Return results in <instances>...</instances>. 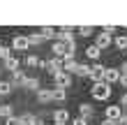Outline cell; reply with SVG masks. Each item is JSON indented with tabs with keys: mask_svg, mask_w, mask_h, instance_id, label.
I'll return each instance as SVG.
<instances>
[{
	"mask_svg": "<svg viewBox=\"0 0 127 125\" xmlns=\"http://www.w3.org/2000/svg\"><path fill=\"white\" fill-rule=\"evenodd\" d=\"M90 95H93L95 100H99V102H106V100L111 97V83H106V81H97V83H93Z\"/></svg>",
	"mask_w": 127,
	"mask_h": 125,
	"instance_id": "6da1fadb",
	"label": "cell"
},
{
	"mask_svg": "<svg viewBox=\"0 0 127 125\" xmlns=\"http://www.w3.org/2000/svg\"><path fill=\"white\" fill-rule=\"evenodd\" d=\"M39 67H44L51 77H56L58 72L63 70V58H58V56H56V58H51V60H39Z\"/></svg>",
	"mask_w": 127,
	"mask_h": 125,
	"instance_id": "7a4b0ae2",
	"label": "cell"
},
{
	"mask_svg": "<svg viewBox=\"0 0 127 125\" xmlns=\"http://www.w3.org/2000/svg\"><path fill=\"white\" fill-rule=\"evenodd\" d=\"M123 116L125 114H123V107L120 104H109L106 109H104V118H106V121H113L116 123L118 118H123Z\"/></svg>",
	"mask_w": 127,
	"mask_h": 125,
	"instance_id": "3957f363",
	"label": "cell"
},
{
	"mask_svg": "<svg viewBox=\"0 0 127 125\" xmlns=\"http://www.w3.org/2000/svg\"><path fill=\"white\" fill-rule=\"evenodd\" d=\"M109 44H113V35L106 33V30H99V33H97V37H95V46H99L104 51Z\"/></svg>",
	"mask_w": 127,
	"mask_h": 125,
	"instance_id": "277c9868",
	"label": "cell"
},
{
	"mask_svg": "<svg viewBox=\"0 0 127 125\" xmlns=\"http://www.w3.org/2000/svg\"><path fill=\"white\" fill-rule=\"evenodd\" d=\"M56 40L58 42H74V28H56Z\"/></svg>",
	"mask_w": 127,
	"mask_h": 125,
	"instance_id": "5b68a950",
	"label": "cell"
},
{
	"mask_svg": "<svg viewBox=\"0 0 127 125\" xmlns=\"http://www.w3.org/2000/svg\"><path fill=\"white\" fill-rule=\"evenodd\" d=\"M53 79H56V86L58 88H69L72 86V74H69V72H65V70H60Z\"/></svg>",
	"mask_w": 127,
	"mask_h": 125,
	"instance_id": "8992f818",
	"label": "cell"
},
{
	"mask_svg": "<svg viewBox=\"0 0 127 125\" xmlns=\"http://www.w3.org/2000/svg\"><path fill=\"white\" fill-rule=\"evenodd\" d=\"M104 72H106V67L97 63V65H93V67H90V77H88V79H93L95 83H97V81H104Z\"/></svg>",
	"mask_w": 127,
	"mask_h": 125,
	"instance_id": "52a82bcc",
	"label": "cell"
},
{
	"mask_svg": "<svg viewBox=\"0 0 127 125\" xmlns=\"http://www.w3.org/2000/svg\"><path fill=\"white\" fill-rule=\"evenodd\" d=\"M118 79H120V70H118V67H106V72H104V81H106V83H118Z\"/></svg>",
	"mask_w": 127,
	"mask_h": 125,
	"instance_id": "ba28073f",
	"label": "cell"
},
{
	"mask_svg": "<svg viewBox=\"0 0 127 125\" xmlns=\"http://www.w3.org/2000/svg\"><path fill=\"white\" fill-rule=\"evenodd\" d=\"M12 46L16 49V51H26L28 46H30V42H28L26 35H16V37H14V42H12Z\"/></svg>",
	"mask_w": 127,
	"mask_h": 125,
	"instance_id": "9c48e42d",
	"label": "cell"
},
{
	"mask_svg": "<svg viewBox=\"0 0 127 125\" xmlns=\"http://www.w3.org/2000/svg\"><path fill=\"white\" fill-rule=\"evenodd\" d=\"M86 56L90 58V60H99L102 49H99V46H95V44H90V46H86Z\"/></svg>",
	"mask_w": 127,
	"mask_h": 125,
	"instance_id": "30bf717a",
	"label": "cell"
},
{
	"mask_svg": "<svg viewBox=\"0 0 127 125\" xmlns=\"http://www.w3.org/2000/svg\"><path fill=\"white\" fill-rule=\"evenodd\" d=\"M51 97H53V102H65L67 100V93H65V88H51Z\"/></svg>",
	"mask_w": 127,
	"mask_h": 125,
	"instance_id": "8fae6325",
	"label": "cell"
},
{
	"mask_svg": "<svg viewBox=\"0 0 127 125\" xmlns=\"http://www.w3.org/2000/svg\"><path fill=\"white\" fill-rule=\"evenodd\" d=\"M53 121L56 123H67L69 121V111H67V109H56L53 111Z\"/></svg>",
	"mask_w": 127,
	"mask_h": 125,
	"instance_id": "7c38bea8",
	"label": "cell"
},
{
	"mask_svg": "<svg viewBox=\"0 0 127 125\" xmlns=\"http://www.w3.org/2000/svg\"><path fill=\"white\" fill-rule=\"evenodd\" d=\"M37 102H39V104L53 102V97H51V90H44V88H39V90H37Z\"/></svg>",
	"mask_w": 127,
	"mask_h": 125,
	"instance_id": "4fadbf2b",
	"label": "cell"
},
{
	"mask_svg": "<svg viewBox=\"0 0 127 125\" xmlns=\"http://www.w3.org/2000/svg\"><path fill=\"white\" fill-rule=\"evenodd\" d=\"M113 44H116L118 51H125L127 49V35H116V37H113Z\"/></svg>",
	"mask_w": 127,
	"mask_h": 125,
	"instance_id": "5bb4252c",
	"label": "cell"
},
{
	"mask_svg": "<svg viewBox=\"0 0 127 125\" xmlns=\"http://www.w3.org/2000/svg\"><path fill=\"white\" fill-rule=\"evenodd\" d=\"M76 65H79V63L74 60V58H65V60H63V70L72 74V72H76Z\"/></svg>",
	"mask_w": 127,
	"mask_h": 125,
	"instance_id": "9a60e30c",
	"label": "cell"
},
{
	"mask_svg": "<svg viewBox=\"0 0 127 125\" xmlns=\"http://www.w3.org/2000/svg\"><path fill=\"white\" fill-rule=\"evenodd\" d=\"M79 111H81V116H83V118H88V121H90V118H93V111H95V109H93L90 104H79Z\"/></svg>",
	"mask_w": 127,
	"mask_h": 125,
	"instance_id": "2e32d148",
	"label": "cell"
},
{
	"mask_svg": "<svg viewBox=\"0 0 127 125\" xmlns=\"http://www.w3.org/2000/svg\"><path fill=\"white\" fill-rule=\"evenodd\" d=\"M5 67L7 70H19V58H14V56H9V58H5Z\"/></svg>",
	"mask_w": 127,
	"mask_h": 125,
	"instance_id": "e0dca14e",
	"label": "cell"
},
{
	"mask_svg": "<svg viewBox=\"0 0 127 125\" xmlns=\"http://www.w3.org/2000/svg\"><path fill=\"white\" fill-rule=\"evenodd\" d=\"M23 88H30V90H39V79H26L23 81Z\"/></svg>",
	"mask_w": 127,
	"mask_h": 125,
	"instance_id": "ac0fdd59",
	"label": "cell"
},
{
	"mask_svg": "<svg viewBox=\"0 0 127 125\" xmlns=\"http://www.w3.org/2000/svg\"><path fill=\"white\" fill-rule=\"evenodd\" d=\"M93 33H95V28H90V26H79L76 28V35H81V37H88Z\"/></svg>",
	"mask_w": 127,
	"mask_h": 125,
	"instance_id": "d6986e66",
	"label": "cell"
},
{
	"mask_svg": "<svg viewBox=\"0 0 127 125\" xmlns=\"http://www.w3.org/2000/svg\"><path fill=\"white\" fill-rule=\"evenodd\" d=\"M0 116H2V118H9V116H14L12 104H0Z\"/></svg>",
	"mask_w": 127,
	"mask_h": 125,
	"instance_id": "ffe728a7",
	"label": "cell"
},
{
	"mask_svg": "<svg viewBox=\"0 0 127 125\" xmlns=\"http://www.w3.org/2000/svg\"><path fill=\"white\" fill-rule=\"evenodd\" d=\"M39 35H42L44 40H51V37H56V28H46V26H44L42 30H39Z\"/></svg>",
	"mask_w": 127,
	"mask_h": 125,
	"instance_id": "44dd1931",
	"label": "cell"
},
{
	"mask_svg": "<svg viewBox=\"0 0 127 125\" xmlns=\"http://www.w3.org/2000/svg\"><path fill=\"white\" fill-rule=\"evenodd\" d=\"M76 74H79V77H83V79H86V77H90V67L79 63V65H76Z\"/></svg>",
	"mask_w": 127,
	"mask_h": 125,
	"instance_id": "7402d4cb",
	"label": "cell"
},
{
	"mask_svg": "<svg viewBox=\"0 0 127 125\" xmlns=\"http://www.w3.org/2000/svg\"><path fill=\"white\" fill-rule=\"evenodd\" d=\"M26 67H39V58L37 56H26Z\"/></svg>",
	"mask_w": 127,
	"mask_h": 125,
	"instance_id": "603a6c76",
	"label": "cell"
},
{
	"mask_svg": "<svg viewBox=\"0 0 127 125\" xmlns=\"http://www.w3.org/2000/svg\"><path fill=\"white\" fill-rule=\"evenodd\" d=\"M12 93V83L9 81H0V95H9Z\"/></svg>",
	"mask_w": 127,
	"mask_h": 125,
	"instance_id": "cb8c5ba5",
	"label": "cell"
},
{
	"mask_svg": "<svg viewBox=\"0 0 127 125\" xmlns=\"http://www.w3.org/2000/svg\"><path fill=\"white\" fill-rule=\"evenodd\" d=\"M12 74H14V83H23V81H26V74H23L21 70H14Z\"/></svg>",
	"mask_w": 127,
	"mask_h": 125,
	"instance_id": "d4e9b609",
	"label": "cell"
},
{
	"mask_svg": "<svg viewBox=\"0 0 127 125\" xmlns=\"http://www.w3.org/2000/svg\"><path fill=\"white\" fill-rule=\"evenodd\" d=\"M28 42H30V44H42L44 37H42L39 33H35V35H28Z\"/></svg>",
	"mask_w": 127,
	"mask_h": 125,
	"instance_id": "484cf974",
	"label": "cell"
},
{
	"mask_svg": "<svg viewBox=\"0 0 127 125\" xmlns=\"http://www.w3.org/2000/svg\"><path fill=\"white\" fill-rule=\"evenodd\" d=\"M5 125H21V118H16V116H9V118H5Z\"/></svg>",
	"mask_w": 127,
	"mask_h": 125,
	"instance_id": "4316f807",
	"label": "cell"
},
{
	"mask_svg": "<svg viewBox=\"0 0 127 125\" xmlns=\"http://www.w3.org/2000/svg\"><path fill=\"white\" fill-rule=\"evenodd\" d=\"M9 56H12V51H9V49L0 46V58H2V60H5V58H9Z\"/></svg>",
	"mask_w": 127,
	"mask_h": 125,
	"instance_id": "83f0119b",
	"label": "cell"
},
{
	"mask_svg": "<svg viewBox=\"0 0 127 125\" xmlns=\"http://www.w3.org/2000/svg\"><path fill=\"white\" fill-rule=\"evenodd\" d=\"M72 125H90V123H88V118H83V116H79V118L74 121Z\"/></svg>",
	"mask_w": 127,
	"mask_h": 125,
	"instance_id": "f1b7e54d",
	"label": "cell"
},
{
	"mask_svg": "<svg viewBox=\"0 0 127 125\" xmlns=\"http://www.w3.org/2000/svg\"><path fill=\"white\" fill-rule=\"evenodd\" d=\"M118 83H120L123 88H127V74H120V79H118Z\"/></svg>",
	"mask_w": 127,
	"mask_h": 125,
	"instance_id": "f546056e",
	"label": "cell"
},
{
	"mask_svg": "<svg viewBox=\"0 0 127 125\" xmlns=\"http://www.w3.org/2000/svg\"><path fill=\"white\" fill-rule=\"evenodd\" d=\"M102 30H106V33H111V35H113V33H116V26H111V23H106V26L102 28Z\"/></svg>",
	"mask_w": 127,
	"mask_h": 125,
	"instance_id": "4dcf8cb0",
	"label": "cell"
},
{
	"mask_svg": "<svg viewBox=\"0 0 127 125\" xmlns=\"http://www.w3.org/2000/svg\"><path fill=\"white\" fill-rule=\"evenodd\" d=\"M116 125H127V116H123V118H118Z\"/></svg>",
	"mask_w": 127,
	"mask_h": 125,
	"instance_id": "1f68e13d",
	"label": "cell"
},
{
	"mask_svg": "<svg viewBox=\"0 0 127 125\" xmlns=\"http://www.w3.org/2000/svg\"><path fill=\"white\" fill-rule=\"evenodd\" d=\"M30 125H46V123H44L42 118H32V123H30Z\"/></svg>",
	"mask_w": 127,
	"mask_h": 125,
	"instance_id": "d6a6232c",
	"label": "cell"
},
{
	"mask_svg": "<svg viewBox=\"0 0 127 125\" xmlns=\"http://www.w3.org/2000/svg\"><path fill=\"white\" fill-rule=\"evenodd\" d=\"M120 74H127V60H125V63L120 65Z\"/></svg>",
	"mask_w": 127,
	"mask_h": 125,
	"instance_id": "836d02e7",
	"label": "cell"
},
{
	"mask_svg": "<svg viewBox=\"0 0 127 125\" xmlns=\"http://www.w3.org/2000/svg\"><path fill=\"white\" fill-rule=\"evenodd\" d=\"M120 107H123V109L127 107V95H123V97H120Z\"/></svg>",
	"mask_w": 127,
	"mask_h": 125,
	"instance_id": "e575fe53",
	"label": "cell"
},
{
	"mask_svg": "<svg viewBox=\"0 0 127 125\" xmlns=\"http://www.w3.org/2000/svg\"><path fill=\"white\" fill-rule=\"evenodd\" d=\"M102 125H116V123H113V121H104Z\"/></svg>",
	"mask_w": 127,
	"mask_h": 125,
	"instance_id": "d590c367",
	"label": "cell"
},
{
	"mask_svg": "<svg viewBox=\"0 0 127 125\" xmlns=\"http://www.w3.org/2000/svg\"><path fill=\"white\" fill-rule=\"evenodd\" d=\"M123 114H125V116H127V107H125V109H123Z\"/></svg>",
	"mask_w": 127,
	"mask_h": 125,
	"instance_id": "8d00e7d4",
	"label": "cell"
},
{
	"mask_svg": "<svg viewBox=\"0 0 127 125\" xmlns=\"http://www.w3.org/2000/svg\"><path fill=\"white\" fill-rule=\"evenodd\" d=\"M56 125H65V123H56Z\"/></svg>",
	"mask_w": 127,
	"mask_h": 125,
	"instance_id": "74e56055",
	"label": "cell"
},
{
	"mask_svg": "<svg viewBox=\"0 0 127 125\" xmlns=\"http://www.w3.org/2000/svg\"><path fill=\"white\" fill-rule=\"evenodd\" d=\"M0 46H2V44H0Z\"/></svg>",
	"mask_w": 127,
	"mask_h": 125,
	"instance_id": "f35d334b",
	"label": "cell"
}]
</instances>
